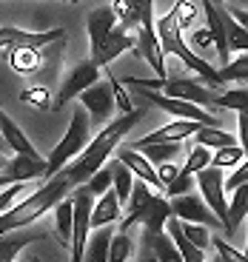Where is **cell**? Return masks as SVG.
Instances as JSON below:
<instances>
[{
	"mask_svg": "<svg viewBox=\"0 0 248 262\" xmlns=\"http://www.w3.org/2000/svg\"><path fill=\"white\" fill-rule=\"evenodd\" d=\"M211 165V148H205V145H197V148L189 151V160H185V165L180 171H185V174H197V171L209 168Z\"/></svg>",
	"mask_w": 248,
	"mask_h": 262,
	"instance_id": "39",
	"label": "cell"
},
{
	"mask_svg": "<svg viewBox=\"0 0 248 262\" xmlns=\"http://www.w3.org/2000/svg\"><path fill=\"white\" fill-rule=\"evenodd\" d=\"M140 117H143V112H140V108H134V112L123 114V117H117V120H111V123H106L103 131H100L97 137L89 140V145L80 151V154L72 160V163L66 165V174H69V180L74 183V188H77V185H83L86 180L94 174V171L103 168V165L109 163L111 154L117 151V145L123 143L126 134H129L134 125H137Z\"/></svg>",
	"mask_w": 248,
	"mask_h": 262,
	"instance_id": "1",
	"label": "cell"
},
{
	"mask_svg": "<svg viewBox=\"0 0 248 262\" xmlns=\"http://www.w3.org/2000/svg\"><path fill=\"white\" fill-rule=\"evenodd\" d=\"M137 262H157V256H154V251L149 248V245H146L143 248V254H140V259Z\"/></svg>",
	"mask_w": 248,
	"mask_h": 262,
	"instance_id": "52",
	"label": "cell"
},
{
	"mask_svg": "<svg viewBox=\"0 0 248 262\" xmlns=\"http://www.w3.org/2000/svg\"><path fill=\"white\" fill-rule=\"evenodd\" d=\"M72 191H74V183L69 180L66 168L57 171L54 177H49L46 185H40L34 194H29L26 200H20V203L9 205V208L0 214V234H6V231H14V228H23V225L37 223L40 216L46 214V211H52L54 205H57L63 196H69Z\"/></svg>",
	"mask_w": 248,
	"mask_h": 262,
	"instance_id": "2",
	"label": "cell"
},
{
	"mask_svg": "<svg viewBox=\"0 0 248 262\" xmlns=\"http://www.w3.org/2000/svg\"><path fill=\"white\" fill-rule=\"evenodd\" d=\"M234 3H248V0H234Z\"/></svg>",
	"mask_w": 248,
	"mask_h": 262,
	"instance_id": "58",
	"label": "cell"
},
{
	"mask_svg": "<svg viewBox=\"0 0 248 262\" xmlns=\"http://www.w3.org/2000/svg\"><path fill=\"white\" fill-rule=\"evenodd\" d=\"M197 6H200V0H185V3L174 6L177 20H180V29H189L191 23H194V17H197Z\"/></svg>",
	"mask_w": 248,
	"mask_h": 262,
	"instance_id": "44",
	"label": "cell"
},
{
	"mask_svg": "<svg viewBox=\"0 0 248 262\" xmlns=\"http://www.w3.org/2000/svg\"><path fill=\"white\" fill-rule=\"evenodd\" d=\"M46 231H34L29 228V225H23V228H14V231H6V234H0V262H9V259H17V254L26 245L32 243H40V239H46Z\"/></svg>",
	"mask_w": 248,
	"mask_h": 262,
	"instance_id": "17",
	"label": "cell"
},
{
	"mask_svg": "<svg viewBox=\"0 0 248 262\" xmlns=\"http://www.w3.org/2000/svg\"><path fill=\"white\" fill-rule=\"evenodd\" d=\"M146 245L154 251L157 262H185L183 256H180V251H177V245L171 243V236L166 234V231H163V234H157V236H151V239H146Z\"/></svg>",
	"mask_w": 248,
	"mask_h": 262,
	"instance_id": "31",
	"label": "cell"
},
{
	"mask_svg": "<svg viewBox=\"0 0 248 262\" xmlns=\"http://www.w3.org/2000/svg\"><path fill=\"white\" fill-rule=\"evenodd\" d=\"M134 256V239L129 231H114L109 243V262H129Z\"/></svg>",
	"mask_w": 248,
	"mask_h": 262,
	"instance_id": "32",
	"label": "cell"
},
{
	"mask_svg": "<svg viewBox=\"0 0 248 262\" xmlns=\"http://www.w3.org/2000/svg\"><path fill=\"white\" fill-rule=\"evenodd\" d=\"M231 194L234 196H231V203H229V228H225V234H234L240 228L242 216H248V183L237 185Z\"/></svg>",
	"mask_w": 248,
	"mask_h": 262,
	"instance_id": "26",
	"label": "cell"
},
{
	"mask_svg": "<svg viewBox=\"0 0 248 262\" xmlns=\"http://www.w3.org/2000/svg\"><path fill=\"white\" fill-rule=\"evenodd\" d=\"M222 20H225V43H229V52L231 54L234 52H248V29L231 17L229 9L222 12Z\"/></svg>",
	"mask_w": 248,
	"mask_h": 262,
	"instance_id": "29",
	"label": "cell"
},
{
	"mask_svg": "<svg viewBox=\"0 0 248 262\" xmlns=\"http://www.w3.org/2000/svg\"><path fill=\"white\" fill-rule=\"evenodd\" d=\"M134 52L146 60V63L154 69L157 77H166V52L163 43L157 37V29H137V43H134Z\"/></svg>",
	"mask_w": 248,
	"mask_h": 262,
	"instance_id": "16",
	"label": "cell"
},
{
	"mask_svg": "<svg viewBox=\"0 0 248 262\" xmlns=\"http://www.w3.org/2000/svg\"><path fill=\"white\" fill-rule=\"evenodd\" d=\"M111 236H114V228H111V225L92 228L89 243H86V251H83V262H109V243H111Z\"/></svg>",
	"mask_w": 248,
	"mask_h": 262,
	"instance_id": "25",
	"label": "cell"
},
{
	"mask_svg": "<svg viewBox=\"0 0 248 262\" xmlns=\"http://www.w3.org/2000/svg\"><path fill=\"white\" fill-rule=\"evenodd\" d=\"M26 191V183H12V185H6V188H0V214L9 208V205H14L17 203V196Z\"/></svg>",
	"mask_w": 248,
	"mask_h": 262,
	"instance_id": "45",
	"label": "cell"
},
{
	"mask_svg": "<svg viewBox=\"0 0 248 262\" xmlns=\"http://www.w3.org/2000/svg\"><path fill=\"white\" fill-rule=\"evenodd\" d=\"M97 80H100V66L94 63L92 57H89V60H80L72 72L63 77V83H60L57 97L52 100V112H60L66 103L77 100L80 92H86V89H89L92 83H97Z\"/></svg>",
	"mask_w": 248,
	"mask_h": 262,
	"instance_id": "7",
	"label": "cell"
},
{
	"mask_svg": "<svg viewBox=\"0 0 248 262\" xmlns=\"http://www.w3.org/2000/svg\"><path fill=\"white\" fill-rule=\"evenodd\" d=\"M80 105H83L86 112H89V120H92L94 125H106L109 123V117L114 114V94H111V85L109 80H97V83H92L86 92H80Z\"/></svg>",
	"mask_w": 248,
	"mask_h": 262,
	"instance_id": "9",
	"label": "cell"
},
{
	"mask_svg": "<svg viewBox=\"0 0 248 262\" xmlns=\"http://www.w3.org/2000/svg\"><path fill=\"white\" fill-rule=\"evenodd\" d=\"M220 80H222V85L231 83V80L248 83V52L240 54L237 60H229L225 66H220Z\"/></svg>",
	"mask_w": 248,
	"mask_h": 262,
	"instance_id": "34",
	"label": "cell"
},
{
	"mask_svg": "<svg viewBox=\"0 0 248 262\" xmlns=\"http://www.w3.org/2000/svg\"><path fill=\"white\" fill-rule=\"evenodd\" d=\"M106 80H109V85H111V94H114V105H117L123 114H129V112H134V103H131V94L126 92V85H123V80L120 77H114V74H109L106 72Z\"/></svg>",
	"mask_w": 248,
	"mask_h": 262,
	"instance_id": "38",
	"label": "cell"
},
{
	"mask_svg": "<svg viewBox=\"0 0 248 262\" xmlns=\"http://www.w3.org/2000/svg\"><path fill=\"white\" fill-rule=\"evenodd\" d=\"M9 262H14V259H9Z\"/></svg>",
	"mask_w": 248,
	"mask_h": 262,
	"instance_id": "59",
	"label": "cell"
},
{
	"mask_svg": "<svg viewBox=\"0 0 248 262\" xmlns=\"http://www.w3.org/2000/svg\"><path fill=\"white\" fill-rule=\"evenodd\" d=\"M134 100H146V103L157 105V108H163L166 114H171V117H177V120H197V123H202V125H220L217 114L205 112L202 105L189 103V100H180V97H169V94H163V92H151V89H137Z\"/></svg>",
	"mask_w": 248,
	"mask_h": 262,
	"instance_id": "5",
	"label": "cell"
},
{
	"mask_svg": "<svg viewBox=\"0 0 248 262\" xmlns=\"http://www.w3.org/2000/svg\"><path fill=\"white\" fill-rule=\"evenodd\" d=\"M211 245L217 248V256H220L222 262H248V256L242 254V251H237L234 245L229 243V239H220V236H211Z\"/></svg>",
	"mask_w": 248,
	"mask_h": 262,
	"instance_id": "42",
	"label": "cell"
},
{
	"mask_svg": "<svg viewBox=\"0 0 248 262\" xmlns=\"http://www.w3.org/2000/svg\"><path fill=\"white\" fill-rule=\"evenodd\" d=\"M177 174H180V168L174 165V160H169V163H160V165H157V177L163 180V185H166V183H171V180H174ZM163 191H166V188H163Z\"/></svg>",
	"mask_w": 248,
	"mask_h": 262,
	"instance_id": "49",
	"label": "cell"
},
{
	"mask_svg": "<svg viewBox=\"0 0 248 262\" xmlns=\"http://www.w3.org/2000/svg\"><path fill=\"white\" fill-rule=\"evenodd\" d=\"M117 26V14L111 6H100V9H92L89 17H86V29H89V43H92V52L106 40V34Z\"/></svg>",
	"mask_w": 248,
	"mask_h": 262,
	"instance_id": "20",
	"label": "cell"
},
{
	"mask_svg": "<svg viewBox=\"0 0 248 262\" xmlns=\"http://www.w3.org/2000/svg\"><path fill=\"white\" fill-rule=\"evenodd\" d=\"M52 46V43H49ZM49 46H14L6 49L9 52V66L20 74H32L43 66V57H46V49Z\"/></svg>",
	"mask_w": 248,
	"mask_h": 262,
	"instance_id": "21",
	"label": "cell"
},
{
	"mask_svg": "<svg viewBox=\"0 0 248 262\" xmlns=\"http://www.w3.org/2000/svg\"><path fill=\"white\" fill-rule=\"evenodd\" d=\"M217 108H229V112H245V114H248V89H231V92H220Z\"/></svg>",
	"mask_w": 248,
	"mask_h": 262,
	"instance_id": "36",
	"label": "cell"
},
{
	"mask_svg": "<svg viewBox=\"0 0 248 262\" xmlns=\"http://www.w3.org/2000/svg\"><path fill=\"white\" fill-rule=\"evenodd\" d=\"M0 177H6V160L0 157Z\"/></svg>",
	"mask_w": 248,
	"mask_h": 262,
	"instance_id": "53",
	"label": "cell"
},
{
	"mask_svg": "<svg viewBox=\"0 0 248 262\" xmlns=\"http://www.w3.org/2000/svg\"><path fill=\"white\" fill-rule=\"evenodd\" d=\"M63 3H80V0H63Z\"/></svg>",
	"mask_w": 248,
	"mask_h": 262,
	"instance_id": "54",
	"label": "cell"
},
{
	"mask_svg": "<svg viewBox=\"0 0 248 262\" xmlns=\"http://www.w3.org/2000/svg\"><path fill=\"white\" fill-rule=\"evenodd\" d=\"M202 12H205V29H209L211 40H214V49H217V57H220V66H225L231 60L229 52V43H225V20H222V6L220 0H200Z\"/></svg>",
	"mask_w": 248,
	"mask_h": 262,
	"instance_id": "14",
	"label": "cell"
},
{
	"mask_svg": "<svg viewBox=\"0 0 248 262\" xmlns=\"http://www.w3.org/2000/svg\"><path fill=\"white\" fill-rule=\"evenodd\" d=\"M171 203V214L183 223H197V225H205V228H222L220 220L214 216V211L205 205V200L197 194H180V196H169Z\"/></svg>",
	"mask_w": 248,
	"mask_h": 262,
	"instance_id": "10",
	"label": "cell"
},
{
	"mask_svg": "<svg viewBox=\"0 0 248 262\" xmlns=\"http://www.w3.org/2000/svg\"><path fill=\"white\" fill-rule=\"evenodd\" d=\"M151 194H154V188H151L149 183H143V180L134 177V185H131V191H129V200H126V211H123V214H131V211L143 208V205L151 200Z\"/></svg>",
	"mask_w": 248,
	"mask_h": 262,
	"instance_id": "35",
	"label": "cell"
},
{
	"mask_svg": "<svg viewBox=\"0 0 248 262\" xmlns=\"http://www.w3.org/2000/svg\"><path fill=\"white\" fill-rule=\"evenodd\" d=\"M242 183H248V157L240 163V168L231 171V177L225 180V191H234L237 185H242Z\"/></svg>",
	"mask_w": 248,
	"mask_h": 262,
	"instance_id": "47",
	"label": "cell"
},
{
	"mask_svg": "<svg viewBox=\"0 0 248 262\" xmlns=\"http://www.w3.org/2000/svg\"><path fill=\"white\" fill-rule=\"evenodd\" d=\"M194 180H197V188H200V196L214 211V216L220 220L222 231H225L229 228V200H225V177H222V168L209 165V168L197 171Z\"/></svg>",
	"mask_w": 248,
	"mask_h": 262,
	"instance_id": "6",
	"label": "cell"
},
{
	"mask_svg": "<svg viewBox=\"0 0 248 262\" xmlns=\"http://www.w3.org/2000/svg\"><path fill=\"white\" fill-rule=\"evenodd\" d=\"M171 216V203L166 194H151V200L143 205V208L131 211V214L120 216V231H131L134 225L143 228V239H151V236L163 234L166 231V220Z\"/></svg>",
	"mask_w": 248,
	"mask_h": 262,
	"instance_id": "4",
	"label": "cell"
},
{
	"mask_svg": "<svg viewBox=\"0 0 248 262\" xmlns=\"http://www.w3.org/2000/svg\"><path fill=\"white\" fill-rule=\"evenodd\" d=\"M114 157H117L120 163H123L126 168H129V171H131V174H134L137 180L149 183L151 188H154V194H163V188H166V185H163V180L157 177V168L149 163V160H146V154H143V151L131 148L129 143H126V145L120 143V145H117V151H114Z\"/></svg>",
	"mask_w": 248,
	"mask_h": 262,
	"instance_id": "11",
	"label": "cell"
},
{
	"mask_svg": "<svg viewBox=\"0 0 248 262\" xmlns=\"http://www.w3.org/2000/svg\"><path fill=\"white\" fill-rule=\"evenodd\" d=\"M0 148H6V143H3V137H0Z\"/></svg>",
	"mask_w": 248,
	"mask_h": 262,
	"instance_id": "55",
	"label": "cell"
},
{
	"mask_svg": "<svg viewBox=\"0 0 248 262\" xmlns=\"http://www.w3.org/2000/svg\"><path fill=\"white\" fill-rule=\"evenodd\" d=\"M163 94L197 103L211 114L217 112V100H220V89H211V85L200 83V80H194V77H166Z\"/></svg>",
	"mask_w": 248,
	"mask_h": 262,
	"instance_id": "8",
	"label": "cell"
},
{
	"mask_svg": "<svg viewBox=\"0 0 248 262\" xmlns=\"http://www.w3.org/2000/svg\"><path fill=\"white\" fill-rule=\"evenodd\" d=\"M52 211H54L57 243H60V248H69V245H72V228H74V203H72V196H63Z\"/></svg>",
	"mask_w": 248,
	"mask_h": 262,
	"instance_id": "24",
	"label": "cell"
},
{
	"mask_svg": "<svg viewBox=\"0 0 248 262\" xmlns=\"http://www.w3.org/2000/svg\"><path fill=\"white\" fill-rule=\"evenodd\" d=\"M109 165H111V191H114V194H117V200L126 205L129 191H131V185H134V174H131V171L126 168L117 157H111Z\"/></svg>",
	"mask_w": 248,
	"mask_h": 262,
	"instance_id": "27",
	"label": "cell"
},
{
	"mask_svg": "<svg viewBox=\"0 0 248 262\" xmlns=\"http://www.w3.org/2000/svg\"><path fill=\"white\" fill-rule=\"evenodd\" d=\"M180 3H185V0H177V3H174V6H180Z\"/></svg>",
	"mask_w": 248,
	"mask_h": 262,
	"instance_id": "57",
	"label": "cell"
},
{
	"mask_svg": "<svg viewBox=\"0 0 248 262\" xmlns=\"http://www.w3.org/2000/svg\"><path fill=\"white\" fill-rule=\"evenodd\" d=\"M245 160V154H242V145H222V148H217L214 154H211V165L214 168H237V165Z\"/></svg>",
	"mask_w": 248,
	"mask_h": 262,
	"instance_id": "33",
	"label": "cell"
},
{
	"mask_svg": "<svg viewBox=\"0 0 248 262\" xmlns=\"http://www.w3.org/2000/svg\"><path fill=\"white\" fill-rule=\"evenodd\" d=\"M191 43H194L197 49H211V46H214L209 29H194V32H191Z\"/></svg>",
	"mask_w": 248,
	"mask_h": 262,
	"instance_id": "50",
	"label": "cell"
},
{
	"mask_svg": "<svg viewBox=\"0 0 248 262\" xmlns=\"http://www.w3.org/2000/svg\"><path fill=\"white\" fill-rule=\"evenodd\" d=\"M66 40L63 29H46V32H26V29L3 26L0 29V49H14V46H49Z\"/></svg>",
	"mask_w": 248,
	"mask_h": 262,
	"instance_id": "13",
	"label": "cell"
},
{
	"mask_svg": "<svg viewBox=\"0 0 248 262\" xmlns=\"http://www.w3.org/2000/svg\"><path fill=\"white\" fill-rule=\"evenodd\" d=\"M131 89H151V92H163L166 77H126Z\"/></svg>",
	"mask_w": 248,
	"mask_h": 262,
	"instance_id": "46",
	"label": "cell"
},
{
	"mask_svg": "<svg viewBox=\"0 0 248 262\" xmlns=\"http://www.w3.org/2000/svg\"><path fill=\"white\" fill-rule=\"evenodd\" d=\"M194 185H197V180H194V174H185V171H180L171 183H166V191L163 194L166 196H180V194H189V191H194Z\"/></svg>",
	"mask_w": 248,
	"mask_h": 262,
	"instance_id": "41",
	"label": "cell"
},
{
	"mask_svg": "<svg viewBox=\"0 0 248 262\" xmlns=\"http://www.w3.org/2000/svg\"><path fill=\"white\" fill-rule=\"evenodd\" d=\"M231 12V17L237 20V23H242V26L248 29V9H229Z\"/></svg>",
	"mask_w": 248,
	"mask_h": 262,
	"instance_id": "51",
	"label": "cell"
},
{
	"mask_svg": "<svg viewBox=\"0 0 248 262\" xmlns=\"http://www.w3.org/2000/svg\"><path fill=\"white\" fill-rule=\"evenodd\" d=\"M20 100H23L26 105H32V108H40V112L52 108L49 89H43V85H32V89H26V92H20Z\"/></svg>",
	"mask_w": 248,
	"mask_h": 262,
	"instance_id": "40",
	"label": "cell"
},
{
	"mask_svg": "<svg viewBox=\"0 0 248 262\" xmlns=\"http://www.w3.org/2000/svg\"><path fill=\"white\" fill-rule=\"evenodd\" d=\"M245 256H248V236H245Z\"/></svg>",
	"mask_w": 248,
	"mask_h": 262,
	"instance_id": "56",
	"label": "cell"
},
{
	"mask_svg": "<svg viewBox=\"0 0 248 262\" xmlns=\"http://www.w3.org/2000/svg\"><path fill=\"white\" fill-rule=\"evenodd\" d=\"M137 151H143L146 154V160H149L151 165H160V163H169V160H174L180 151H183V145L180 143H146V145H140Z\"/></svg>",
	"mask_w": 248,
	"mask_h": 262,
	"instance_id": "30",
	"label": "cell"
},
{
	"mask_svg": "<svg viewBox=\"0 0 248 262\" xmlns=\"http://www.w3.org/2000/svg\"><path fill=\"white\" fill-rule=\"evenodd\" d=\"M6 177L12 183H32V180L46 177V157H26V154H14L12 163H6Z\"/></svg>",
	"mask_w": 248,
	"mask_h": 262,
	"instance_id": "18",
	"label": "cell"
},
{
	"mask_svg": "<svg viewBox=\"0 0 248 262\" xmlns=\"http://www.w3.org/2000/svg\"><path fill=\"white\" fill-rule=\"evenodd\" d=\"M89 140H92V120H89V112L77 103L72 108V120H69V128H66L63 140L54 145L52 154L46 157V177H54L57 171H63L89 145Z\"/></svg>",
	"mask_w": 248,
	"mask_h": 262,
	"instance_id": "3",
	"label": "cell"
},
{
	"mask_svg": "<svg viewBox=\"0 0 248 262\" xmlns=\"http://www.w3.org/2000/svg\"><path fill=\"white\" fill-rule=\"evenodd\" d=\"M0 137H3V143H6V148H12L14 154H26V157H37V148H34L32 143H29V137L23 134V128H20L17 123H14L12 117H9L3 108H0Z\"/></svg>",
	"mask_w": 248,
	"mask_h": 262,
	"instance_id": "19",
	"label": "cell"
},
{
	"mask_svg": "<svg viewBox=\"0 0 248 262\" xmlns=\"http://www.w3.org/2000/svg\"><path fill=\"white\" fill-rule=\"evenodd\" d=\"M134 43H137V34H131L129 29H123V26L117 23V26L111 29L109 34H106V40H103V43H100V46L92 52V60L100 66V69H103V66L114 63V60H117L123 52L134 49Z\"/></svg>",
	"mask_w": 248,
	"mask_h": 262,
	"instance_id": "12",
	"label": "cell"
},
{
	"mask_svg": "<svg viewBox=\"0 0 248 262\" xmlns=\"http://www.w3.org/2000/svg\"><path fill=\"white\" fill-rule=\"evenodd\" d=\"M237 128H240V140L237 143L242 145V154L248 157V114L245 112H237Z\"/></svg>",
	"mask_w": 248,
	"mask_h": 262,
	"instance_id": "48",
	"label": "cell"
},
{
	"mask_svg": "<svg viewBox=\"0 0 248 262\" xmlns=\"http://www.w3.org/2000/svg\"><path fill=\"white\" fill-rule=\"evenodd\" d=\"M200 125L202 123H197V120H174V123L160 125V128H154L151 134H146V137L134 140V143H129V145L131 148H140V145H146V143H183V140L194 137Z\"/></svg>",
	"mask_w": 248,
	"mask_h": 262,
	"instance_id": "15",
	"label": "cell"
},
{
	"mask_svg": "<svg viewBox=\"0 0 248 262\" xmlns=\"http://www.w3.org/2000/svg\"><path fill=\"white\" fill-rule=\"evenodd\" d=\"M197 145H205V148H222V145H237V137L229 134V131H222L220 125H200L194 134Z\"/></svg>",
	"mask_w": 248,
	"mask_h": 262,
	"instance_id": "28",
	"label": "cell"
},
{
	"mask_svg": "<svg viewBox=\"0 0 248 262\" xmlns=\"http://www.w3.org/2000/svg\"><path fill=\"white\" fill-rule=\"evenodd\" d=\"M166 234L171 236V243L177 245V251H180V256H183L185 262H205V251L197 248L189 236L183 234V225H180V220H177L174 214L166 220Z\"/></svg>",
	"mask_w": 248,
	"mask_h": 262,
	"instance_id": "23",
	"label": "cell"
},
{
	"mask_svg": "<svg viewBox=\"0 0 248 262\" xmlns=\"http://www.w3.org/2000/svg\"><path fill=\"white\" fill-rule=\"evenodd\" d=\"M180 225H183V234L189 236L191 243L197 245V248H209L211 245V236H209V228H205V225H197V223H183V220H180Z\"/></svg>",
	"mask_w": 248,
	"mask_h": 262,
	"instance_id": "43",
	"label": "cell"
},
{
	"mask_svg": "<svg viewBox=\"0 0 248 262\" xmlns=\"http://www.w3.org/2000/svg\"><path fill=\"white\" fill-rule=\"evenodd\" d=\"M123 216V203L117 200L114 191H106L103 196H97L92 205V228H103V225H114Z\"/></svg>",
	"mask_w": 248,
	"mask_h": 262,
	"instance_id": "22",
	"label": "cell"
},
{
	"mask_svg": "<svg viewBox=\"0 0 248 262\" xmlns=\"http://www.w3.org/2000/svg\"><path fill=\"white\" fill-rule=\"evenodd\" d=\"M83 185H86V188H89V194H92L94 200H97V196H103L106 191L111 188V165L106 163L103 168H97V171H94V174H92V177L86 180Z\"/></svg>",
	"mask_w": 248,
	"mask_h": 262,
	"instance_id": "37",
	"label": "cell"
}]
</instances>
